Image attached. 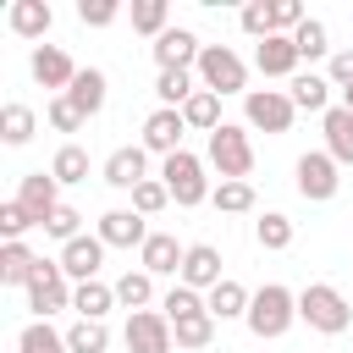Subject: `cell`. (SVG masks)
Segmentation results:
<instances>
[{"mask_svg": "<svg viewBox=\"0 0 353 353\" xmlns=\"http://www.w3.org/2000/svg\"><path fill=\"white\" fill-rule=\"evenodd\" d=\"M33 270H39V254H33L28 243H6V248H0V281H6V287H28Z\"/></svg>", "mask_w": 353, "mask_h": 353, "instance_id": "23", "label": "cell"}, {"mask_svg": "<svg viewBox=\"0 0 353 353\" xmlns=\"http://www.w3.org/2000/svg\"><path fill=\"white\" fill-rule=\"evenodd\" d=\"M199 55H204V44H199L188 28H165V33L154 39V61H160V72H188V66H199Z\"/></svg>", "mask_w": 353, "mask_h": 353, "instance_id": "10", "label": "cell"}, {"mask_svg": "<svg viewBox=\"0 0 353 353\" xmlns=\"http://www.w3.org/2000/svg\"><path fill=\"white\" fill-rule=\"evenodd\" d=\"M204 303H210V314H215V320H237V314H248V303H254V298H248V287H243V281H232V276H226L221 287H210V298H204Z\"/></svg>", "mask_w": 353, "mask_h": 353, "instance_id": "24", "label": "cell"}, {"mask_svg": "<svg viewBox=\"0 0 353 353\" xmlns=\"http://www.w3.org/2000/svg\"><path fill=\"white\" fill-rule=\"evenodd\" d=\"M99 265H105V243L99 237H72L66 248H61V270L83 287V281H94L99 276Z\"/></svg>", "mask_w": 353, "mask_h": 353, "instance_id": "17", "label": "cell"}, {"mask_svg": "<svg viewBox=\"0 0 353 353\" xmlns=\"http://www.w3.org/2000/svg\"><path fill=\"white\" fill-rule=\"evenodd\" d=\"M182 259H188V248L171 232H149V243H143V270L149 276H182Z\"/></svg>", "mask_w": 353, "mask_h": 353, "instance_id": "18", "label": "cell"}, {"mask_svg": "<svg viewBox=\"0 0 353 353\" xmlns=\"http://www.w3.org/2000/svg\"><path fill=\"white\" fill-rule=\"evenodd\" d=\"M182 132H188V116L160 105V110L143 121V149H154V154H165V160H171V154L182 149Z\"/></svg>", "mask_w": 353, "mask_h": 353, "instance_id": "12", "label": "cell"}, {"mask_svg": "<svg viewBox=\"0 0 353 353\" xmlns=\"http://www.w3.org/2000/svg\"><path fill=\"white\" fill-rule=\"evenodd\" d=\"M28 226H39V221H33L17 199H11V204H0V232H6V243H22V232H28Z\"/></svg>", "mask_w": 353, "mask_h": 353, "instance_id": "44", "label": "cell"}, {"mask_svg": "<svg viewBox=\"0 0 353 353\" xmlns=\"http://www.w3.org/2000/svg\"><path fill=\"white\" fill-rule=\"evenodd\" d=\"M132 28L160 39V33H165V0H138V6H132Z\"/></svg>", "mask_w": 353, "mask_h": 353, "instance_id": "40", "label": "cell"}, {"mask_svg": "<svg viewBox=\"0 0 353 353\" xmlns=\"http://www.w3.org/2000/svg\"><path fill=\"white\" fill-rule=\"evenodd\" d=\"M50 176L55 182H88V149L83 143H61L55 160H50Z\"/></svg>", "mask_w": 353, "mask_h": 353, "instance_id": "27", "label": "cell"}, {"mask_svg": "<svg viewBox=\"0 0 353 353\" xmlns=\"http://www.w3.org/2000/svg\"><path fill=\"white\" fill-rule=\"evenodd\" d=\"M72 292H77V287H66L61 259H39V270H33V281H28V309H39V320H50L55 309H72Z\"/></svg>", "mask_w": 353, "mask_h": 353, "instance_id": "6", "label": "cell"}, {"mask_svg": "<svg viewBox=\"0 0 353 353\" xmlns=\"http://www.w3.org/2000/svg\"><path fill=\"white\" fill-rule=\"evenodd\" d=\"M182 116H188V127H199V132H215V127H221V94L199 88V94L182 105Z\"/></svg>", "mask_w": 353, "mask_h": 353, "instance_id": "30", "label": "cell"}, {"mask_svg": "<svg viewBox=\"0 0 353 353\" xmlns=\"http://www.w3.org/2000/svg\"><path fill=\"white\" fill-rule=\"evenodd\" d=\"M237 22H243V33H254V39H270V33H276V28H270V0H248Z\"/></svg>", "mask_w": 353, "mask_h": 353, "instance_id": "43", "label": "cell"}, {"mask_svg": "<svg viewBox=\"0 0 353 353\" xmlns=\"http://www.w3.org/2000/svg\"><path fill=\"white\" fill-rule=\"evenodd\" d=\"M292 94H281V88H248L243 94V116H248V127H265V132H287L292 127Z\"/></svg>", "mask_w": 353, "mask_h": 353, "instance_id": "7", "label": "cell"}, {"mask_svg": "<svg viewBox=\"0 0 353 353\" xmlns=\"http://www.w3.org/2000/svg\"><path fill=\"white\" fill-rule=\"evenodd\" d=\"M298 320H309V331H320V336H342L353 325V309L331 281H309L298 292Z\"/></svg>", "mask_w": 353, "mask_h": 353, "instance_id": "1", "label": "cell"}, {"mask_svg": "<svg viewBox=\"0 0 353 353\" xmlns=\"http://www.w3.org/2000/svg\"><path fill=\"white\" fill-rule=\"evenodd\" d=\"M292 105L298 110H331V77H314V72H298L292 77Z\"/></svg>", "mask_w": 353, "mask_h": 353, "instance_id": "25", "label": "cell"}, {"mask_svg": "<svg viewBox=\"0 0 353 353\" xmlns=\"http://www.w3.org/2000/svg\"><path fill=\"white\" fill-rule=\"evenodd\" d=\"M171 336H176V347H210V342H215V314H210V309H199V314L176 320V325H171Z\"/></svg>", "mask_w": 353, "mask_h": 353, "instance_id": "28", "label": "cell"}, {"mask_svg": "<svg viewBox=\"0 0 353 353\" xmlns=\"http://www.w3.org/2000/svg\"><path fill=\"white\" fill-rule=\"evenodd\" d=\"M28 66H33V77H39L44 88H55V94H66V88H72V77H77V66H72V55H66L61 44H39Z\"/></svg>", "mask_w": 353, "mask_h": 353, "instance_id": "14", "label": "cell"}, {"mask_svg": "<svg viewBox=\"0 0 353 353\" xmlns=\"http://www.w3.org/2000/svg\"><path fill=\"white\" fill-rule=\"evenodd\" d=\"M176 336H171V320L154 314V309H138L127 320V353H171Z\"/></svg>", "mask_w": 353, "mask_h": 353, "instance_id": "9", "label": "cell"}, {"mask_svg": "<svg viewBox=\"0 0 353 353\" xmlns=\"http://www.w3.org/2000/svg\"><path fill=\"white\" fill-rule=\"evenodd\" d=\"M342 105H347V110H353V88H347V94H342Z\"/></svg>", "mask_w": 353, "mask_h": 353, "instance_id": "48", "label": "cell"}, {"mask_svg": "<svg viewBox=\"0 0 353 353\" xmlns=\"http://www.w3.org/2000/svg\"><path fill=\"white\" fill-rule=\"evenodd\" d=\"M116 303V287H105V281H83L77 292H72V309H77V320H105V309Z\"/></svg>", "mask_w": 353, "mask_h": 353, "instance_id": "26", "label": "cell"}, {"mask_svg": "<svg viewBox=\"0 0 353 353\" xmlns=\"http://www.w3.org/2000/svg\"><path fill=\"white\" fill-rule=\"evenodd\" d=\"M243 320H248V331H254L259 342H276V336L298 320V298H292L281 281H265V287L254 292V303H248V314H243Z\"/></svg>", "mask_w": 353, "mask_h": 353, "instance_id": "2", "label": "cell"}, {"mask_svg": "<svg viewBox=\"0 0 353 353\" xmlns=\"http://www.w3.org/2000/svg\"><path fill=\"white\" fill-rule=\"evenodd\" d=\"M160 182L171 188V199H176L182 210H193V204H204V199H210V182H204V160H199V154H188V149H176V154L160 165Z\"/></svg>", "mask_w": 353, "mask_h": 353, "instance_id": "5", "label": "cell"}, {"mask_svg": "<svg viewBox=\"0 0 353 353\" xmlns=\"http://www.w3.org/2000/svg\"><path fill=\"white\" fill-rule=\"evenodd\" d=\"M66 99L83 110V121H88V116H99V110H105V72H99V66H77V77H72Z\"/></svg>", "mask_w": 353, "mask_h": 353, "instance_id": "21", "label": "cell"}, {"mask_svg": "<svg viewBox=\"0 0 353 353\" xmlns=\"http://www.w3.org/2000/svg\"><path fill=\"white\" fill-rule=\"evenodd\" d=\"M199 83H204L210 94H248V66L237 61V50L204 44V55H199Z\"/></svg>", "mask_w": 353, "mask_h": 353, "instance_id": "4", "label": "cell"}, {"mask_svg": "<svg viewBox=\"0 0 353 353\" xmlns=\"http://www.w3.org/2000/svg\"><path fill=\"white\" fill-rule=\"evenodd\" d=\"M99 243L105 248H143L149 243V226L138 210H105L99 215Z\"/></svg>", "mask_w": 353, "mask_h": 353, "instance_id": "11", "label": "cell"}, {"mask_svg": "<svg viewBox=\"0 0 353 353\" xmlns=\"http://www.w3.org/2000/svg\"><path fill=\"white\" fill-rule=\"evenodd\" d=\"M331 88H342V94L353 88V50H336L331 55Z\"/></svg>", "mask_w": 353, "mask_h": 353, "instance_id": "47", "label": "cell"}, {"mask_svg": "<svg viewBox=\"0 0 353 353\" xmlns=\"http://www.w3.org/2000/svg\"><path fill=\"white\" fill-rule=\"evenodd\" d=\"M17 204L44 226L55 210H61V182L55 176H44V171H33V176H22V193H17Z\"/></svg>", "mask_w": 353, "mask_h": 353, "instance_id": "16", "label": "cell"}, {"mask_svg": "<svg viewBox=\"0 0 353 353\" xmlns=\"http://www.w3.org/2000/svg\"><path fill=\"white\" fill-rule=\"evenodd\" d=\"M165 204H171V188H165V182L149 176V182L132 188V210H138V215H154V210H165Z\"/></svg>", "mask_w": 353, "mask_h": 353, "instance_id": "39", "label": "cell"}, {"mask_svg": "<svg viewBox=\"0 0 353 353\" xmlns=\"http://www.w3.org/2000/svg\"><path fill=\"white\" fill-rule=\"evenodd\" d=\"M77 221H83V215H77L72 204H61V210L44 221V232H50V237H61V243H72V237H83V232H77Z\"/></svg>", "mask_w": 353, "mask_h": 353, "instance_id": "46", "label": "cell"}, {"mask_svg": "<svg viewBox=\"0 0 353 353\" xmlns=\"http://www.w3.org/2000/svg\"><path fill=\"white\" fill-rule=\"evenodd\" d=\"M160 309H165V320L176 325V320H188V314H199V309H210V303H204L193 287H182V281H176V287L165 292V303H160Z\"/></svg>", "mask_w": 353, "mask_h": 353, "instance_id": "36", "label": "cell"}, {"mask_svg": "<svg viewBox=\"0 0 353 353\" xmlns=\"http://www.w3.org/2000/svg\"><path fill=\"white\" fill-rule=\"evenodd\" d=\"M298 44H292V33H270V39H259V50H254V66L265 72V77H292L298 72Z\"/></svg>", "mask_w": 353, "mask_h": 353, "instance_id": "13", "label": "cell"}, {"mask_svg": "<svg viewBox=\"0 0 353 353\" xmlns=\"http://www.w3.org/2000/svg\"><path fill=\"white\" fill-rule=\"evenodd\" d=\"M33 127H39V116H33L28 105H17V99H11V105L0 110V138H6V143H28V138H33Z\"/></svg>", "mask_w": 353, "mask_h": 353, "instance_id": "32", "label": "cell"}, {"mask_svg": "<svg viewBox=\"0 0 353 353\" xmlns=\"http://www.w3.org/2000/svg\"><path fill=\"white\" fill-rule=\"evenodd\" d=\"M254 237H259V248H292V221L281 210H265L254 221Z\"/></svg>", "mask_w": 353, "mask_h": 353, "instance_id": "33", "label": "cell"}, {"mask_svg": "<svg viewBox=\"0 0 353 353\" xmlns=\"http://www.w3.org/2000/svg\"><path fill=\"white\" fill-rule=\"evenodd\" d=\"M320 127H325V154L336 165H353V110L347 105H331L320 116Z\"/></svg>", "mask_w": 353, "mask_h": 353, "instance_id": "20", "label": "cell"}, {"mask_svg": "<svg viewBox=\"0 0 353 353\" xmlns=\"http://www.w3.org/2000/svg\"><path fill=\"white\" fill-rule=\"evenodd\" d=\"M44 116H50V127H55V132H77V127H83V110H77L66 94H55V99L44 105Z\"/></svg>", "mask_w": 353, "mask_h": 353, "instance_id": "41", "label": "cell"}, {"mask_svg": "<svg viewBox=\"0 0 353 353\" xmlns=\"http://www.w3.org/2000/svg\"><path fill=\"white\" fill-rule=\"evenodd\" d=\"M292 44H298V55H303V61L325 55V50H331V39H325V22H314V17H309V22L292 33Z\"/></svg>", "mask_w": 353, "mask_h": 353, "instance_id": "38", "label": "cell"}, {"mask_svg": "<svg viewBox=\"0 0 353 353\" xmlns=\"http://www.w3.org/2000/svg\"><path fill=\"white\" fill-rule=\"evenodd\" d=\"M154 94H160L165 110H182L199 88H193V72H160V77H154Z\"/></svg>", "mask_w": 353, "mask_h": 353, "instance_id": "29", "label": "cell"}, {"mask_svg": "<svg viewBox=\"0 0 353 353\" xmlns=\"http://www.w3.org/2000/svg\"><path fill=\"white\" fill-rule=\"evenodd\" d=\"M210 199H215V210H226V215H243V210H254V188H248V182H221Z\"/></svg>", "mask_w": 353, "mask_h": 353, "instance_id": "37", "label": "cell"}, {"mask_svg": "<svg viewBox=\"0 0 353 353\" xmlns=\"http://www.w3.org/2000/svg\"><path fill=\"white\" fill-rule=\"evenodd\" d=\"M221 281H226V276H221V254H215L210 243H193L188 259H182V287H193V292L204 287V292H210V287H221Z\"/></svg>", "mask_w": 353, "mask_h": 353, "instance_id": "19", "label": "cell"}, {"mask_svg": "<svg viewBox=\"0 0 353 353\" xmlns=\"http://www.w3.org/2000/svg\"><path fill=\"white\" fill-rule=\"evenodd\" d=\"M66 347H72V353H105V347H110L105 320H77V325L66 331Z\"/></svg>", "mask_w": 353, "mask_h": 353, "instance_id": "35", "label": "cell"}, {"mask_svg": "<svg viewBox=\"0 0 353 353\" xmlns=\"http://www.w3.org/2000/svg\"><path fill=\"white\" fill-rule=\"evenodd\" d=\"M210 165L221 171V182H248V171H254V143H248V132L232 127V121H221V127L210 132Z\"/></svg>", "mask_w": 353, "mask_h": 353, "instance_id": "3", "label": "cell"}, {"mask_svg": "<svg viewBox=\"0 0 353 353\" xmlns=\"http://www.w3.org/2000/svg\"><path fill=\"white\" fill-rule=\"evenodd\" d=\"M116 0H77V17H83V28H110L116 22Z\"/></svg>", "mask_w": 353, "mask_h": 353, "instance_id": "45", "label": "cell"}, {"mask_svg": "<svg viewBox=\"0 0 353 353\" xmlns=\"http://www.w3.org/2000/svg\"><path fill=\"white\" fill-rule=\"evenodd\" d=\"M105 182L110 188H138V182H149V149L143 143H127V149H116L110 160H105Z\"/></svg>", "mask_w": 353, "mask_h": 353, "instance_id": "15", "label": "cell"}, {"mask_svg": "<svg viewBox=\"0 0 353 353\" xmlns=\"http://www.w3.org/2000/svg\"><path fill=\"white\" fill-rule=\"evenodd\" d=\"M303 22H309V17H303L298 0H270V28H276V33H298Z\"/></svg>", "mask_w": 353, "mask_h": 353, "instance_id": "42", "label": "cell"}, {"mask_svg": "<svg viewBox=\"0 0 353 353\" xmlns=\"http://www.w3.org/2000/svg\"><path fill=\"white\" fill-rule=\"evenodd\" d=\"M17 347H22V353H72V347H66V336H61V331H50V320H33V325H22Z\"/></svg>", "mask_w": 353, "mask_h": 353, "instance_id": "31", "label": "cell"}, {"mask_svg": "<svg viewBox=\"0 0 353 353\" xmlns=\"http://www.w3.org/2000/svg\"><path fill=\"white\" fill-rule=\"evenodd\" d=\"M149 298H154V276H149V270H127V276L116 281V303H127L132 314H138Z\"/></svg>", "mask_w": 353, "mask_h": 353, "instance_id": "34", "label": "cell"}, {"mask_svg": "<svg viewBox=\"0 0 353 353\" xmlns=\"http://www.w3.org/2000/svg\"><path fill=\"white\" fill-rule=\"evenodd\" d=\"M292 176H298V193H303V199H314V204L336 199V188H342V176H336V160H331L325 149H309V154H298Z\"/></svg>", "mask_w": 353, "mask_h": 353, "instance_id": "8", "label": "cell"}, {"mask_svg": "<svg viewBox=\"0 0 353 353\" xmlns=\"http://www.w3.org/2000/svg\"><path fill=\"white\" fill-rule=\"evenodd\" d=\"M6 22H11V33H17V39H44V33H50V22H55V11H50L44 0H17Z\"/></svg>", "mask_w": 353, "mask_h": 353, "instance_id": "22", "label": "cell"}]
</instances>
